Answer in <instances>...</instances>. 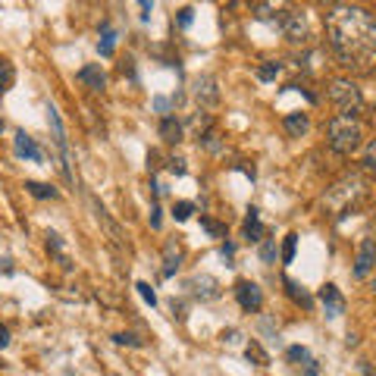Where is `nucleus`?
<instances>
[{
    "label": "nucleus",
    "instance_id": "nucleus-1",
    "mask_svg": "<svg viewBox=\"0 0 376 376\" xmlns=\"http://www.w3.org/2000/svg\"><path fill=\"white\" fill-rule=\"evenodd\" d=\"M326 44L342 69L355 75L376 73V16L364 6H333L326 13Z\"/></svg>",
    "mask_w": 376,
    "mask_h": 376
},
{
    "label": "nucleus",
    "instance_id": "nucleus-2",
    "mask_svg": "<svg viewBox=\"0 0 376 376\" xmlns=\"http://www.w3.org/2000/svg\"><path fill=\"white\" fill-rule=\"evenodd\" d=\"M364 198H367V182L357 176V172H348V176H342L333 188H326L323 210L326 214H333L335 219H345L364 204Z\"/></svg>",
    "mask_w": 376,
    "mask_h": 376
},
{
    "label": "nucleus",
    "instance_id": "nucleus-3",
    "mask_svg": "<svg viewBox=\"0 0 376 376\" xmlns=\"http://www.w3.org/2000/svg\"><path fill=\"white\" fill-rule=\"evenodd\" d=\"M360 141H364V125H360L355 116H333V120L326 122V145L333 154H355L360 147Z\"/></svg>",
    "mask_w": 376,
    "mask_h": 376
},
{
    "label": "nucleus",
    "instance_id": "nucleus-4",
    "mask_svg": "<svg viewBox=\"0 0 376 376\" xmlns=\"http://www.w3.org/2000/svg\"><path fill=\"white\" fill-rule=\"evenodd\" d=\"M329 100H333V107L339 110L342 116H357L364 113V94L351 78H333L329 82Z\"/></svg>",
    "mask_w": 376,
    "mask_h": 376
},
{
    "label": "nucleus",
    "instance_id": "nucleus-5",
    "mask_svg": "<svg viewBox=\"0 0 376 376\" xmlns=\"http://www.w3.org/2000/svg\"><path fill=\"white\" fill-rule=\"evenodd\" d=\"M276 22H279L282 35H286L288 41H295V44L308 41V22H304V13H301V10H286V13H279Z\"/></svg>",
    "mask_w": 376,
    "mask_h": 376
},
{
    "label": "nucleus",
    "instance_id": "nucleus-6",
    "mask_svg": "<svg viewBox=\"0 0 376 376\" xmlns=\"http://www.w3.org/2000/svg\"><path fill=\"white\" fill-rule=\"evenodd\" d=\"M235 298H239V308L248 310V313H257V310L263 308L261 286H257V282H251V279H239V282H235Z\"/></svg>",
    "mask_w": 376,
    "mask_h": 376
},
{
    "label": "nucleus",
    "instance_id": "nucleus-7",
    "mask_svg": "<svg viewBox=\"0 0 376 376\" xmlns=\"http://www.w3.org/2000/svg\"><path fill=\"white\" fill-rule=\"evenodd\" d=\"M373 266H376V241L364 239V241H360V248H357V257H355V276L364 279Z\"/></svg>",
    "mask_w": 376,
    "mask_h": 376
},
{
    "label": "nucleus",
    "instance_id": "nucleus-8",
    "mask_svg": "<svg viewBox=\"0 0 376 376\" xmlns=\"http://www.w3.org/2000/svg\"><path fill=\"white\" fill-rule=\"evenodd\" d=\"M320 301H323V310H326L329 320H335L345 313V298L339 295V288H335L333 282H326V286L320 288Z\"/></svg>",
    "mask_w": 376,
    "mask_h": 376
},
{
    "label": "nucleus",
    "instance_id": "nucleus-9",
    "mask_svg": "<svg viewBox=\"0 0 376 376\" xmlns=\"http://www.w3.org/2000/svg\"><path fill=\"white\" fill-rule=\"evenodd\" d=\"M286 357L292 360L295 367H301V373H304V376H320V367H317V360L310 357V351L304 348V345H292V348L286 351Z\"/></svg>",
    "mask_w": 376,
    "mask_h": 376
},
{
    "label": "nucleus",
    "instance_id": "nucleus-10",
    "mask_svg": "<svg viewBox=\"0 0 376 376\" xmlns=\"http://www.w3.org/2000/svg\"><path fill=\"white\" fill-rule=\"evenodd\" d=\"M194 100H198L201 107H214L216 100H219L216 78H214V75H201L198 82H194Z\"/></svg>",
    "mask_w": 376,
    "mask_h": 376
},
{
    "label": "nucleus",
    "instance_id": "nucleus-11",
    "mask_svg": "<svg viewBox=\"0 0 376 376\" xmlns=\"http://www.w3.org/2000/svg\"><path fill=\"white\" fill-rule=\"evenodd\" d=\"M13 147H16V157H22V160H31V163H41V160H44L41 147H38V145H35V138L26 135V132H16Z\"/></svg>",
    "mask_w": 376,
    "mask_h": 376
},
{
    "label": "nucleus",
    "instance_id": "nucleus-12",
    "mask_svg": "<svg viewBox=\"0 0 376 376\" xmlns=\"http://www.w3.org/2000/svg\"><path fill=\"white\" fill-rule=\"evenodd\" d=\"M75 78L85 85V88H91V91H104L107 88V75H104V69H100L98 63H88V66H82Z\"/></svg>",
    "mask_w": 376,
    "mask_h": 376
},
{
    "label": "nucleus",
    "instance_id": "nucleus-13",
    "mask_svg": "<svg viewBox=\"0 0 376 376\" xmlns=\"http://www.w3.org/2000/svg\"><path fill=\"white\" fill-rule=\"evenodd\" d=\"M188 288H192L198 298H204V301H210V298H219V282L214 276H194L192 282H188Z\"/></svg>",
    "mask_w": 376,
    "mask_h": 376
},
{
    "label": "nucleus",
    "instance_id": "nucleus-14",
    "mask_svg": "<svg viewBox=\"0 0 376 376\" xmlns=\"http://www.w3.org/2000/svg\"><path fill=\"white\" fill-rule=\"evenodd\" d=\"M185 135V125L176 120V116H163L160 120V138L167 141V145H179Z\"/></svg>",
    "mask_w": 376,
    "mask_h": 376
},
{
    "label": "nucleus",
    "instance_id": "nucleus-15",
    "mask_svg": "<svg viewBox=\"0 0 376 376\" xmlns=\"http://www.w3.org/2000/svg\"><path fill=\"white\" fill-rule=\"evenodd\" d=\"M282 125H286V132H288L292 138H301L304 132L310 129V120H308V113H286Z\"/></svg>",
    "mask_w": 376,
    "mask_h": 376
},
{
    "label": "nucleus",
    "instance_id": "nucleus-16",
    "mask_svg": "<svg viewBox=\"0 0 376 376\" xmlns=\"http://www.w3.org/2000/svg\"><path fill=\"white\" fill-rule=\"evenodd\" d=\"M179 261H182V251H179L176 241H169V245L163 248V276H172V273L179 270Z\"/></svg>",
    "mask_w": 376,
    "mask_h": 376
},
{
    "label": "nucleus",
    "instance_id": "nucleus-17",
    "mask_svg": "<svg viewBox=\"0 0 376 376\" xmlns=\"http://www.w3.org/2000/svg\"><path fill=\"white\" fill-rule=\"evenodd\" d=\"M282 286H286V292H288V298H292L295 304H301L304 310H310V308H313V298H310L308 292H304V286H298V282H292V279H286Z\"/></svg>",
    "mask_w": 376,
    "mask_h": 376
},
{
    "label": "nucleus",
    "instance_id": "nucleus-18",
    "mask_svg": "<svg viewBox=\"0 0 376 376\" xmlns=\"http://www.w3.org/2000/svg\"><path fill=\"white\" fill-rule=\"evenodd\" d=\"M188 125H192V135L198 138V141L207 135V132H214V120H210V113H204V110H198V113L192 116V122H188Z\"/></svg>",
    "mask_w": 376,
    "mask_h": 376
},
{
    "label": "nucleus",
    "instance_id": "nucleus-19",
    "mask_svg": "<svg viewBox=\"0 0 376 376\" xmlns=\"http://www.w3.org/2000/svg\"><path fill=\"white\" fill-rule=\"evenodd\" d=\"M261 235H263L261 216H257V207H251L248 216H245V239H248V241H261Z\"/></svg>",
    "mask_w": 376,
    "mask_h": 376
},
{
    "label": "nucleus",
    "instance_id": "nucleus-20",
    "mask_svg": "<svg viewBox=\"0 0 376 376\" xmlns=\"http://www.w3.org/2000/svg\"><path fill=\"white\" fill-rule=\"evenodd\" d=\"M47 251H51V254L57 257L63 270H73V263H69V257L63 254V241H60V235H57V232H47Z\"/></svg>",
    "mask_w": 376,
    "mask_h": 376
},
{
    "label": "nucleus",
    "instance_id": "nucleus-21",
    "mask_svg": "<svg viewBox=\"0 0 376 376\" xmlns=\"http://www.w3.org/2000/svg\"><path fill=\"white\" fill-rule=\"evenodd\" d=\"M360 169H364L370 179H376V138L367 141L364 154H360Z\"/></svg>",
    "mask_w": 376,
    "mask_h": 376
},
{
    "label": "nucleus",
    "instance_id": "nucleus-22",
    "mask_svg": "<svg viewBox=\"0 0 376 376\" xmlns=\"http://www.w3.org/2000/svg\"><path fill=\"white\" fill-rule=\"evenodd\" d=\"M16 85V66H13V60H0V94H6Z\"/></svg>",
    "mask_w": 376,
    "mask_h": 376
},
{
    "label": "nucleus",
    "instance_id": "nucleus-23",
    "mask_svg": "<svg viewBox=\"0 0 376 376\" xmlns=\"http://www.w3.org/2000/svg\"><path fill=\"white\" fill-rule=\"evenodd\" d=\"M26 192L31 194V198H38V201L57 198V188H53V185H44V182H35V179H28V182H26Z\"/></svg>",
    "mask_w": 376,
    "mask_h": 376
},
{
    "label": "nucleus",
    "instance_id": "nucleus-24",
    "mask_svg": "<svg viewBox=\"0 0 376 376\" xmlns=\"http://www.w3.org/2000/svg\"><path fill=\"white\" fill-rule=\"evenodd\" d=\"M94 214H98V219H100V223H104V226H107V232H110V239H113V241H120V245H122V241H125V235H122V229H120V226H116V223H113V219H110V216H107V210H104V207H100V204H94Z\"/></svg>",
    "mask_w": 376,
    "mask_h": 376
},
{
    "label": "nucleus",
    "instance_id": "nucleus-25",
    "mask_svg": "<svg viewBox=\"0 0 376 376\" xmlns=\"http://www.w3.org/2000/svg\"><path fill=\"white\" fill-rule=\"evenodd\" d=\"M245 357L251 360V364H257V367H270V355H266V351L261 348V342H248Z\"/></svg>",
    "mask_w": 376,
    "mask_h": 376
},
{
    "label": "nucleus",
    "instance_id": "nucleus-26",
    "mask_svg": "<svg viewBox=\"0 0 376 376\" xmlns=\"http://www.w3.org/2000/svg\"><path fill=\"white\" fill-rule=\"evenodd\" d=\"M98 51H100V57H113V51H116V35H113L110 28H104V35H100Z\"/></svg>",
    "mask_w": 376,
    "mask_h": 376
},
{
    "label": "nucleus",
    "instance_id": "nucleus-27",
    "mask_svg": "<svg viewBox=\"0 0 376 376\" xmlns=\"http://www.w3.org/2000/svg\"><path fill=\"white\" fill-rule=\"evenodd\" d=\"M295 248H298V235L288 232L286 241H282V263H292L295 261Z\"/></svg>",
    "mask_w": 376,
    "mask_h": 376
},
{
    "label": "nucleus",
    "instance_id": "nucleus-28",
    "mask_svg": "<svg viewBox=\"0 0 376 376\" xmlns=\"http://www.w3.org/2000/svg\"><path fill=\"white\" fill-rule=\"evenodd\" d=\"M194 214V204L192 201H179V204H172V216L179 219V223H185L188 216Z\"/></svg>",
    "mask_w": 376,
    "mask_h": 376
},
{
    "label": "nucleus",
    "instance_id": "nucleus-29",
    "mask_svg": "<svg viewBox=\"0 0 376 376\" xmlns=\"http://www.w3.org/2000/svg\"><path fill=\"white\" fill-rule=\"evenodd\" d=\"M276 75H279V63H263V66H257V78H261V82H273Z\"/></svg>",
    "mask_w": 376,
    "mask_h": 376
},
{
    "label": "nucleus",
    "instance_id": "nucleus-30",
    "mask_svg": "<svg viewBox=\"0 0 376 376\" xmlns=\"http://www.w3.org/2000/svg\"><path fill=\"white\" fill-rule=\"evenodd\" d=\"M261 261H263V263H273V261H276V239H263V245H261Z\"/></svg>",
    "mask_w": 376,
    "mask_h": 376
},
{
    "label": "nucleus",
    "instance_id": "nucleus-31",
    "mask_svg": "<svg viewBox=\"0 0 376 376\" xmlns=\"http://www.w3.org/2000/svg\"><path fill=\"white\" fill-rule=\"evenodd\" d=\"M201 226L214 235V239H223V235H226V226H219V223H214V219H207V216H201Z\"/></svg>",
    "mask_w": 376,
    "mask_h": 376
},
{
    "label": "nucleus",
    "instance_id": "nucleus-32",
    "mask_svg": "<svg viewBox=\"0 0 376 376\" xmlns=\"http://www.w3.org/2000/svg\"><path fill=\"white\" fill-rule=\"evenodd\" d=\"M113 342L116 345H132V348H141V339H138V335H132V333H116Z\"/></svg>",
    "mask_w": 376,
    "mask_h": 376
},
{
    "label": "nucleus",
    "instance_id": "nucleus-33",
    "mask_svg": "<svg viewBox=\"0 0 376 376\" xmlns=\"http://www.w3.org/2000/svg\"><path fill=\"white\" fill-rule=\"evenodd\" d=\"M135 288H138V295L145 298V301H147V304H151V308H154V304H157V295H154V288L147 286V282H138Z\"/></svg>",
    "mask_w": 376,
    "mask_h": 376
},
{
    "label": "nucleus",
    "instance_id": "nucleus-34",
    "mask_svg": "<svg viewBox=\"0 0 376 376\" xmlns=\"http://www.w3.org/2000/svg\"><path fill=\"white\" fill-rule=\"evenodd\" d=\"M179 26H182V28L192 26V10H188V6H185V10H179Z\"/></svg>",
    "mask_w": 376,
    "mask_h": 376
},
{
    "label": "nucleus",
    "instance_id": "nucleus-35",
    "mask_svg": "<svg viewBox=\"0 0 376 376\" xmlns=\"http://www.w3.org/2000/svg\"><path fill=\"white\" fill-rule=\"evenodd\" d=\"M151 6H154V0H138V10H141V19H147V16H151Z\"/></svg>",
    "mask_w": 376,
    "mask_h": 376
},
{
    "label": "nucleus",
    "instance_id": "nucleus-36",
    "mask_svg": "<svg viewBox=\"0 0 376 376\" xmlns=\"http://www.w3.org/2000/svg\"><path fill=\"white\" fill-rule=\"evenodd\" d=\"M154 107H157V110H160V113H163V116H169V113H167V110L172 107V100H167V98H157V100H154Z\"/></svg>",
    "mask_w": 376,
    "mask_h": 376
},
{
    "label": "nucleus",
    "instance_id": "nucleus-37",
    "mask_svg": "<svg viewBox=\"0 0 376 376\" xmlns=\"http://www.w3.org/2000/svg\"><path fill=\"white\" fill-rule=\"evenodd\" d=\"M6 345H10V329L0 323V348H6Z\"/></svg>",
    "mask_w": 376,
    "mask_h": 376
},
{
    "label": "nucleus",
    "instance_id": "nucleus-38",
    "mask_svg": "<svg viewBox=\"0 0 376 376\" xmlns=\"http://www.w3.org/2000/svg\"><path fill=\"white\" fill-rule=\"evenodd\" d=\"M151 226L154 229H160V207H157V204L151 207Z\"/></svg>",
    "mask_w": 376,
    "mask_h": 376
},
{
    "label": "nucleus",
    "instance_id": "nucleus-39",
    "mask_svg": "<svg viewBox=\"0 0 376 376\" xmlns=\"http://www.w3.org/2000/svg\"><path fill=\"white\" fill-rule=\"evenodd\" d=\"M219 254H223L226 261H232V254H235V245H229V241H226V245L219 248Z\"/></svg>",
    "mask_w": 376,
    "mask_h": 376
},
{
    "label": "nucleus",
    "instance_id": "nucleus-40",
    "mask_svg": "<svg viewBox=\"0 0 376 376\" xmlns=\"http://www.w3.org/2000/svg\"><path fill=\"white\" fill-rule=\"evenodd\" d=\"M320 6H329V10H333V6H342V0H317Z\"/></svg>",
    "mask_w": 376,
    "mask_h": 376
},
{
    "label": "nucleus",
    "instance_id": "nucleus-41",
    "mask_svg": "<svg viewBox=\"0 0 376 376\" xmlns=\"http://www.w3.org/2000/svg\"><path fill=\"white\" fill-rule=\"evenodd\" d=\"M0 263H4V273H13V261H10V257H4Z\"/></svg>",
    "mask_w": 376,
    "mask_h": 376
},
{
    "label": "nucleus",
    "instance_id": "nucleus-42",
    "mask_svg": "<svg viewBox=\"0 0 376 376\" xmlns=\"http://www.w3.org/2000/svg\"><path fill=\"white\" fill-rule=\"evenodd\" d=\"M370 229H373V235H376V210H373V216H370ZM376 241V239H373Z\"/></svg>",
    "mask_w": 376,
    "mask_h": 376
},
{
    "label": "nucleus",
    "instance_id": "nucleus-43",
    "mask_svg": "<svg viewBox=\"0 0 376 376\" xmlns=\"http://www.w3.org/2000/svg\"><path fill=\"white\" fill-rule=\"evenodd\" d=\"M370 122H373V125H376V107H373V110H370Z\"/></svg>",
    "mask_w": 376,
    "mask_h": 376
},
{
    "label": "nucleus",
    "instance_id": "nucleus-44",
    "mask_svg": "<svg viewBox=\"0 0 376 376\" xmlns=\"http://www.w3.org/2000/svg\"><path fill=\"white\" fill-rule=\"evenodd\" d=\"M0 132H4V120H0Z\"/></svg>",
    "mask_w": 376,
    "mask_h": 376
},
{
    "label": "nucleus",
    "instance_id": "nucleus-45",
    "mask_svg": "<svg viewBox=\"0 0 376 376\" xmlns=\"http://www.w3.org/2000/svg\"><path fill=\"white\" fill-rule=\"evenodd\" d=\"M373 288H376V279H373Z\"/></svg>",
    "mask_w": 376,
    "mask_h": 376
}]
</instances>
